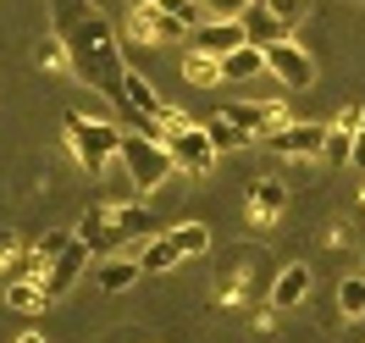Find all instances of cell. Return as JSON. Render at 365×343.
Listing matches in <instances>:
<instances>
[{
	"label": "cell",
	"mask_w": 365,
	"mask_h": 343,
	"mask_svg": "<svg viewBox=\"0 0 365 343\" xmlns=\"http://www.w3.org/2000/svg\"><path fill=\"white\" fill-rule=\"evenodd\" d=\"M50 28L61 34L78 83H89V89H100L111 106H122L128 56H122V39H116L111 17H106L94 0H50Z\"/></svg>",
	"instance_id": "1"
},
{
	"label": "cell",
	"mask_w": 365,
	"mask_h": 343,
	"mask_svg": "<svg viewBox=\"0 0 365 343\" xmlns=\"http://www.w3.org/2000/svg\"><path fill=\"white\" fill-rule=\"evenodd\" d=\"M61 133H67V150H72V160H78L83 172H94V178H100V172H106V166L116 160V150H122V133H116V128L106 122V116L67 111V128H61Z\"/></svg>",
	"instance_id": "2"
},
{
	"label": "cell",
	"mask_w": 365,
	"mask_h": 343,
	"mask_svg": "<svg viewBox=\"0 0 365 343\" xmlns=\"http://www.w3.org/2000/svg\"><path fill=\"white\" fill-rule=\"evenodd\" d=\"M116 160L128 166V183H133L138 194H155V188L178 172V166H172V150H166V138H155L150 128H144V133H122Z\"/></svg>",
	"instance_id": "3"
},
{
	"label": "cell",
	"mask_w": 365,
	"mask_h": 343,
	"mask_svg": "<svg viewBox=\"0 0 365 343\" xmlns=\"http://www.w3.org/2000/svg\"><path fill=\"white\" fill-rule=\"evenodd\" d=\"M166 138V150H172V166L178 172H194V178H205L210 166H216V144H210L205 122H182V128H172Z\"/></svg>",
	"instance_id": "4"
},
{
	"label": "cell",
	"mask_w": 365,
	"mask_h": 343,
	"mask_svg": "<svg viewBox=\"0 0 365 343\" xmlns=\"http://www.w3.org/2000/svg\"><path fill=\"white\" fill-rule=\"evenodd\" d=\"M266 72H272L282 89H310L316 83V61H310V50L294 45V34H282L266 45Z\"/></svg>",
	"instance_id": "5"
},
{
	"label": "cell",
	"mask_w": 365,
	"mask_h": 343,
	"mask_svg": "<svg viewBox=\"0 0 365 343\" xmlns=\"http://www.w3.org/2000/svg\"><path fill=\"white\" fill-rule=\"evenodd\" d=\"M266 144H272L282 160H316L321 150H327V128H321V122H282L277 133H266Z\"/></svg>",
	"instance_id": "6"
},
{
	"label": "cell",
	"mask_w": 365,
	"mask_h": 343,
	"mask_svg": "<svg viewBox=\"0 0 365 343\" xmlns=\"http://www.w3.org/2000/svg\"><path fill=\"white\" fill-rule=\"evenodd\" d=\"M222 116H232L250 138H266L288 122V106L282 100H232V106H222Z\"/></svg>",
	"instance_id": "7"
},
{
	"label": "cell",
	"mask_w": 365,
	"mask_h": 343,
	"mask_svg": "<svg viewBox=\"0 0 365 343\" xmlns=\"http://www.w3.org/2000/svg\"><path fill=\"white\" fill-rule=\"evenodd\" d=\"M133 39H144V45H172V39H182L188 34V23L182 17H172L166 6H155V0H144V6H133Z\"/></svg>",
	"instance_id": "8"
},
{
	"label": "cell",
	"mask_w": 365,
	"mask_h": 343,
	"mask_svg": "<svg viewBox=\"0 0 365 343\" xmlns=\"http://www.w3.org/2000/svg\"><path fill=\"white\" fill-rule=\"evenodd\" d=\"M365 122V106H343L338 116H332V128H327V166H349V150H354V133H360Z\"/></svg>",
	"instance_id": "9"
},
{
	"label": "cell",
	"mask_w": 365,
	"mask_h": 343,
	"mask_svg": "<svg viewBox=\"0 0 365 343\" xmlns=\"http://www.w3.org/2000/svg\"><path fill=\"white\" fill-rule=\"evenodd\" d=\"M83 266H89V244H83V238L72 232V244H67L61 255H56V266L45 272V288H50L56 299H61V294H72V282L83 277Z\"/></svg>",
	"instance_id": "10"
},
{
	"label": "cell",
	"mask_w": 365,
	"mask_h": 343,
	"mask_svg": "<svg viewBox=\"0 0 365 343\" xmlns=\"http://www.w3.org/2000/svg\"><path fill=\"white\" fill-rule=\"evenodd\" d=\"M244 39H250V34H244L238 17H210L205 28H194V50H210V56H227V50H238Z\"/></svg>",
	"instance_id": "11"
},
{
	"label": "cell",
	"mask_w": 365,
	"mask_h": 343,
	"mask_svg": "<svg viewBox=\"0 0 365 343\" xmlns=\"http://www.w3.org/2000/svg\"><path fill=\"white\" fill-rule=\"evenodd\" d=\"M6 304L23 310V316H45L50 304H56V294L45 288V277H11L6 282Z\"/></svg>",
	"instance_id": "12"
},
{
	"label": "cell",
	"mask_w": 365,
	"mask_h": 343,
	"mask_svg": "<svg viewBox=\"0 0 365 343\" xmlns=\"http://www.w3.org/2000/svg\"><path fill=\"white\" fill-rule=\"evenodd\" d=\"M116 111H128V116H144V122H150V116L160 111V94H155V83H150V78H144V72H122V106H116Z\"/></svg>",
	"instance_id": "13"
},
{
	"label": "cell",
	"mask_w": 365,
	"mask_h": 343,
	"mask_svg": "<svg viewBox=\"0 0 365 343\" xmlns=\"http://www.w3.org/2000/svg\"><path fill=\"white\" fill-rule=\"evenodd\" d=\"M304 294H310V266L304 260H294L272 277V310H294V304H304Z\"/></svg>",
	"instance_id": "14"
},
{
	"label": "cell",
	"mask_w": 365,
	"mask_h": 343,
	"mask_svg": "<svg viewBox=\"0 0 365 343\" xmlns=\"http://www.w3.org/2000/svg\"><path fill=\"white\" fill-rule=\"evenodd\" d=\"M111 222H116V200H111V205H89V210H83V222H78V238H83L89 250H116Z\"/></svg>",
	"instance_id": "15"
},
{
	"label": "cell",
	"mask_w": 365,
	"mask_h": 343,
	"mask_svg": "<svg viewBox=\"0 0 365 343\" xmlns=\"http://www.w3.org/2000/svg\"><path fill=\"white\" fill-rule=\"evenodd\" d=\"M150 227H155L150 205H128V200H116V222H111V232H116V250H122V244H133V238H144Z\"/></svg>",
	"instance_id": "16"
},
{
	"label": "cell",
	"mask_w": 365,
	"mask_h": 343,
	"mask_svg": "<svg viewBox=\"0 0 365 343\" xmlns=\"http://www.w3.org/2000/svg\"><path fill=\"white\" fill-rule=\"evenodd\" d=\"M250 210H255V222H277V216L288 210V188L277 183V178H260V183L250 188Z\"/></svg>",
	"instance_id": "17"
},
{
	"label": "cell",
	"mask_w": 365,
	"mask_h": 343,
	"mask_svg": "<svg viewBox=\"0 0 365 343\" xmlns=\"http://www.w3.org/2000/svg\"><path fill=\"white\" fill-rule=\"evenodd\" d=\"M260 72H266V45H255V39L222 56V78H260Z\"/></svg>",
	"instance_id": "18"
},
{
	"label": "cell",
	"mask_w": 365,
	"mask_h": 343,
	"mask_svg": "<svg viewBox=\"0 0 365 343\" xmlns=\"http://www.w3.org/2000/svg\"><path fill=\"white\" fill-rule=\"evenodd\" d=\"M138 277H144V266H138V260H122V255H116V260H100L94 282H100V294H128Z\"/></svg>",
	"instance_id": "19"
},
{
	"label": "cell",
	"mask_w": 365,
	"mask_h": 343,
	"mask_svg": "<svg viewBox=\"0 0 365 343\" xmlns=\"http://www.w3.org/2000/svg\"><path fill=\"white\" fill-rule=\"evenodd\" d=\"M182 83H188V89H216V83H222V56H210V50H188V61H182Z\"/></svg>",
	"instance_id": "20"
},
{
	"label": "cell",
	"mask_w": 365,
	"mask_h": 343,
	"mask_svg": "<svg viewBox=\"0 0 365 343\" xmlns=\"http://www.w3.org/2000/svg\"><path fill=\"white\" fill-rule=\"evenodd\" d=\"M238 23H244V34H250L255 45H272V39H282V34H288V28L277 23V17L266 11V6H260V0H250V11H244Z\"/></svg>",
	"instance_id": "21"
},
{
	"label": "cell",
	"mask_w": 365,
	"mask_h": 343,
	"mask_svg": "<svg viewBox=\"0 0 365 343\" xmlns=\"http://www.w3.org/2000/svg\"><path fill=\"white\" fill-rule=\"evenodd\" d=\"M166 238L178 244L182 260H188V255H205V250H210V227H205V222H178V227L166 232Z\"/></svg>",
	"instance_id": "22"
},
{
	"label": "cell",
	"mask_w": 365,
	"mask_h": 343,
	"mask_svg": "<svg viewBox=\"0 0 365 343\" xmlns=\"http://www.w3.org/2000/svg\"><path fill=\"white\" fill-rule=\"evenodd\" d=\"M178 260H182L178 244H172V238L160 232V238H150V244H144V260H138V266H144V277H155V272H172Z\"/></svg>",
	"instance_id": "23"
},
{
	"label": "cell",
	"mask_w": 365,
	"mask_h": 343,
	"mask_svg": "<svg viewBox=\"0 0 365 343\" xmlns=\"http://www.w3.org/2000/svg\"><path fill=\"white\" fill-rule=\"evenodd\" d=\"M205 133H210V144H216V155H222V150H244V144H250V133H244L232 116H222V111L205 122Z\"/></svg>",
	"instance_id": "24"
},
{
	"label": "cell",
	"mask_w": 365,
	"mask_h": 343,
	"mask_svg": "<svg viewBox=\"0 0 365 343\" xmlns=\"http://www.w3.org/2000/svg\"><path fill=\"white\" fill-rule=\"evenodd\" d=\"M34 61H39L45 72H72V56H67V45H61V34L39 39V45H34Z\"/></svg>",
	"instance_id": "25"
},
{
	"label": "cell",
	"mask_w": 365,
	"mask_h": 343,
	"mask_svg": "<svg viewBox=\"0 0 365 343\" xmlns=\"http://www.w3.org/2000/svg\"><path fill=\"white\" fill-rule=\"evenodd\" d=\"M338 310L349 321L365 316V277H343V282H338Z\"/></svg>",
	"instance_id": "26"
},
{
	"label": "cell",
	"mask_w": 365,
	"mask_h": 343,
	"mask_svg": "<svg viewBox=\"0 0 365 343\" xmlns=\"http://www.w3.org/2000/svg\"><path fill=\"white\" fill-rule=\"evenodd\" d=\"M23 238H17V232H0V277H11L17 272V260H23Z\"/></svg>",
	"instance_id": "27"
},
{
	"label": "cell",
	"mask_w": 365,
	"mask_h": 343,
	"mask_svg": "<svg viewBox=\"0 0 365 343\" xmlns=\"http://www.w3.org/2000/svg\"><path fill=\"white\" fill-rule=\"evenodd\" d=\"M260 6H266V11H272L282 28H294L299 17H304V0H260Z\"/></svg>",
	"instance_id": "28"
},
{
	"label": "cell",
	"mask_w": 365,
	"mask_h": 343,
	"mask_svg": "<svg viewBox=\"0 0 365 343\" xmlns=\"http://www.w3.org/2000/svg\"><path fill=\"white\" fill-rule=\"evenodd\" d=\"M205 11H210V17H244L250 0H205Z\"/></svg>",
	"instance_id": "29"
},
{
	"label": "cell",
	"mask_w": 365,
	"mask_h": 343,
	"mask_svg": "<svg viewBox=\"0 0 365 343\" xmlns=\"http://www.w3.org/2000/svg\"><path fill=\"white\" fill-rule=\"evenodd\" d=\"M349 166H360V172H365V122H360V133H354V150H349Z\"/></svg>",
	"instance_id": "30"
},
{
	"label": "cell",
	"mask_w": 365,
	"mask_h": 343,
	"mask_svg": "<svg viewBox=\"0 0 365 343\" xmlns=\"http://www.w3.org/2000/svg\"><path fill=\"white\" fill-rule=\"evenodd\" d=\"M11 343H45V332H17Z\"/></svg>",
	"instance_id": "31"
},
{
	"label": "cell",
	"mask_w": 365,
	"mask_h": 343,
	"mask_svg": "<svg viewBox=\"0 0 365 343\" xmlns=\"http://www.w3.org/2000/svg\"><path fill=\"white\" fill-rule=\"evenodd\" d=\"M128 6H144V0H128Z\"/></svg>",
	"instance_id": "32"
},
{
	"label": "cell",
	"mask_w": 365,
	"mask_h": 343,
	"mask_svg": "<svg viewBox=\"0 0 365 343\" xmlns=\"http://www.w3.org/2000/svg\"><path fill=\"white\" fill-rule=\"evenodd\" d=\"M360 205H365V188H360Z\"/></svg>",
	"instance_id": "33"
},
{
	"label": "cell",
	"mask_w": 365,
	"mask_h": 343,
	"mask_svg": "<svg viewBox=\"0 0 365 343\" xmlns=\"http://www.w3.org/2000/svg\"><path fill=\"white\" fill-rule=\"evenodd\" d=\"M354 6H365V0H354Z\"/></svg>",
	"instance_id": "34"
}]
</instances>
